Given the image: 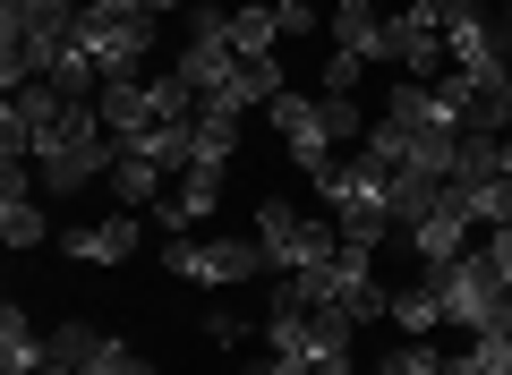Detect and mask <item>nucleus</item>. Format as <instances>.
Masks as SVG:
<instances>
[{"instance_id": "7ed1b4c3", "label": "nucleus", "mask_w": 512, "mask_h": 375, "mask_svg": "<svg viewBox=\"0 0 512 375\" xmlns=\"http://www.w3.org/2000/svg\"><path fill=\"white\" fill-rule=\"evenodd\" d=\"M384 60H402L419 86H436L453 60H444V9L427 0H402V9H384Z\"/></svg>"}, {"instance_id": "c9c22d12", "label": "nucleus", "mask_w": 512, "mask_h": 375, "mask_svg": "<svg viewBox=\"0 0 512 375\" xmlns=\"http://www.w3.org/2000/svg\"><path fill=\"white\" fill-rule=\"evenodd\" d=\"M427 9H461V0H427Z\"/></svg>"}, {"instance_id": "9b49d317", "label": "nucleus", "mask_w": 512, "mask_h": 375, "mask_svg": "<svg viewBox=\"0 0 512 375\" xmlns=\"http://www.w3.org/2000/svg\"><path fill=\"white\" fill-rule=\"evenodd\" d=\"M384 316L402 324L410 341H427V333L444 324V273H427V265H419V282H402V290H393V307H384Z\"/></svg>"}, {"instance_id": "a878e982", "label": "nucleus", "mask_w": 512, "mask_h": 375, "mask_svg": "<svg viewBox=\"0 0 512 375\" xmlns=\"http://www.w3.org/2000/svg\"><path fill=\"white\" fill-rule=\"evenodd\" d=\"M274 375H350V350H325V358H274Z\"/></svg>"}, {"instance_id": "72a5a7b5", "label": "nucleus", "mask_w": 512, "mask_h": 375, "mask_svg": "<svg viewBox=\"0 0 512 375\" xmlns=\"http://www.w3.org/2000/svg\"><path fill=\"white\" fill-rule=\"evenodd\" d=\"M504 179H512V137H504Z\"/></svg>"}, {"instance_id": "5701e85b", "label": "nucleus", "mask_w": 512, "mask_h": 375, "mask_svg": "<svg viewBox=\"0 0 512 375\" xmlns=\"http://www.w3.org/2000/svg\"><path fill=\"white\" fill-rule=\"evenodd\" d=\"M94 341H103L94 324H60V333H52V358H60V367H86V358H94Z\"/></svg>"}, {"instance_id": "b1692460", "label": "nucleus", "mask_w": 512, "mask_h": 375, "mask_svg": "<svg viewBox=\"0 0 512 375\" xmlns=\"http://www.w3.org/2000/svg\"><path fill=\"white\" fill-rule=\"evenodd\" d=\"M359 69H367V60L333 43V52H325V94H359Z\"/></svg>"}, {"instance_id": "4be33fe9", "label": "nucleus", "mask_w": 512, "mask_h": 375, "mask_svg": "<svg viewBox=\"0 0 512 375\" xmlns=\"http://www.w3.org/2000/svg\"><path fill=\"white\" fill-rule=\"evenodd\" d=\"M316 103H325V128H333V145H350V154H359L376 120H359V103H350V94H316Z\"/></svg>"}, {"instance_id": "e433bc0d", "label": "nucleus", "mask_w": 512, "mask_h": 375, "mask_svg": "<svg viewBox=\"0 0 512 375\" xmlns=\"http://www.w3.org/2000/svg\"><path fill=\"white\" fill-rule=\"evenodd\" d=\"M504 35H512V9H504Z\"/></svg>"}, {"instance_id": "4468645a", "label": "nucleus", "mask_w": 512, "mask_h": 375, "mask_svg": "<svg viewBox=\"0 0 512 375\" xmlns=\"http://www.w3.org/2000/svg\"><path fill=\"white\" fill-rule=\"evenodd\" d=\"M299 231H308V214H291L282 197L256 205V239H265V256H274V273H291V265H299Z\"/></svg>"}, {"instance_id": "f8f14e48", "label": "nucleus", "mask_w": 512, "mask_h": 375, "mask_svg": "<svg viewBox=\"0 0 512 375\" xmlns=\"http://www.w3.org/2000/svg\"><path fill=\"white\" fill-rule=\"evenodd\" d=\"M94 111H103V128H111V145H137L154 128V103H146V77H128V86H103L94 94Z\"/></svg>"}, {"instance_id": "cd10ccee", "label": "nucleus", "mask_w": 512, "mask_h": 375, "mask_svg": "<svg viewBox=\"0 0 512 375\" xmlns=\"http://www.w3.org/2000/svg\"><path fill=\"white\" fill-rule=\"evenodd\" d=\"M188 35H231V9H222V0H197V9H188Z\"/></svg>"}, {"instance_id": "ddd939ff", "label": "nucleus", "mask_w": 512, "mask_h": 375, "mask_svg": "<svg viewBox=\"0 0 512 375\" xmlns=\"http://www.w3.org/2000/svg\"><path fill=\"white\" fill-rule=\"evenodd\" d=\"M43 358H52V333H35L26 307L9 299V307H0V375H35Z\"/></svg>"}, {"instance_id": "393cba45", "label": "nucleus", "mask_w": 512, "mask_h": 375, "mask_svg": "<svg viewBox=\"0 0 512 375\" xmlns=\"http://www.w3.org/2000/svg\"><path fill=\"white\" fill-rule=\"evenodd\" d=\"M274 18H282V43H291V35H316L325 9H316V0H274Z\"/></svg>"}, {"instance_id": "473e14b6", "label": "nucleus", "mask_w": 512, "mask_h": 375, "mask_svg": "<svg viewBox=\"0 0 512 375\" xmlns=\"http://www.w3.org/2000/svg\"><path fill=\"white\" fill-rule=\"evenodd\" d=\"M376 375H410V367H402V358H384V367H376Z\"/></svg>"}, {"instance_id": "dca6fc26", "label": "nucleus", "mask_w": 512, "mask_h": 375, "mask_svg": "<svg viewBox=\"0 0 512 375\" xmlns=\"http://www.w3.org/2000/svg\"><path fill=\"white\" fill-rule=\"evenodd\" d=\"M504 171V137L495 128H461V154H453V188H487Z\"/></svg>"}, {"instance_id": "1a4fd4ad", "label": "nucleus", "mask_w": 512, "mask_h": 375, "mask_svg": "<svg viewBox=\"0 0 512 375\" xmlns=\"http://www.w3.org/2000/svg\"><path fill=\"white\" fill-rule=\"evenodd\" d=\"M180 77L197 86V103H231V77H239V52H231V35H188V52H180Z\"/></svg>"}, {"instance_id": "f704fd0d", "label": "nucleus", "mask_w": 512, "mask_h": 375, "mask_svg": "<svg viewBox=\"0 0 512 375\" xmlns=\"http://www.w3.org/2000/svg\"><path fill=\"white\" fill-rule=\"evenodd\" d=\"M367 9H402V0H367Z\"/></svg>"}, {"instance_id": "c756f323", "label": "nucleus", "mask_w": 512, "mask_h": 375, "mask_svg": "<svg viewBox=\"0 0 512 375\" xmlns=\"http://www.w3.org/2000/svg\"><path fill=\"white\" fill-rule=\"evenodd\" d=\"M163 9H197V0H146V18H163Z\"/></svg>"}, {"instance_id": "c85d7f7f", "label": "nucleus", "mask_w": 512, "mask_h": 375, "mask_svg": "<svg viewBox=\"0 0 512 375\" xmlns=\"http://www.w3.org/2000/svg\"><path fill=\"white\" fill-rule=\"evenodd\" d=\"M487 256H495V273H504V290H512V222H504V231H487Z\"/></svg>"}, {"instance_id": "7c9ffc66", "label": "nucleus", "mask_w": 512, "mask_h": 375, "mask_svg": "<svg viewBox=\"0 0 512 375\" xmlns=\"http://www.w3.org/2000/svg\"><path fill=\"white\" fill-rule=\"evenodd\" d=\"M239 375H274V350H265V358H256V367H239Z\"/></svg>"}, {"instance_id": "39448f33", "label": "nucleus", "mask_w": 512, "mask_h": 375, "mask_svg": "<svg viewBox=\"0 0 512 375\" xmlns=\"http://www.w3.org/2000/svg\"><path fill=\"white\" fill-rule=\"evenodd\" d=\"M77 43L103 60V86H128V77H146L154 18H77Z\"/></svg>"}, {"instance_id": "2f4dec72", "label": "nucleus", "mask_w": 512, "mask_h": 375, "mask_svg": "<svg viewBox=\"0 0 512 375\" xmlns=\"http://www.w3.org/2000/svg\"><path fill=\"white\" fill-rule=\"evenodd\" d=\"M35 375H77V367H60V358H43V367H35Z\"/></svg>"}, {"instance_id": "0eeeda50", "label": "nucleus", "mask_w": 512, "mask_h": 375, "mask_svg": "<svg viewBox=\"0 0 512 375\" xmlns=\"http://www.w3.org/2000/svg\"><path fill=\"white\" fill-rule=\"evenodd\" d=\"M137 239H146V222H137V214H103V222H77L60 248H69L77 265H128V256H137Z\"/></svg>"}, {"instance_id": "bb28decb", "label": "nucleus", "mask_w": 512, "mask_h": 375, "mask_svg": "<svg viewBox=\"0 0 512 375\" xmlns=\"http://www.w3.org/2000/svg\"><path fill=\"white\" fill-rule=\"evenodd\" d=\"M197 333H205V341H214V350H231V341H239V333H248V324H239V316H231V307H214V316H197Z\"/></svg>"}, {"instance_id": "6ab92c4d", "label": "nucleus", "mask_w": 512, "mask_h": 375, "mask_svg": "<svg viewBox=\"0 0 512 375\" xmlns=\"http://www.w3.org/2000/svg\"><path fill=\"white\" fill-rule=\"evenodd\" d=\"M282 43V18H274V0H256V9H231V52L239 60H265Z\"/></svg>"}, {"instance_id": "423d86ee", "label": "nucleus", "mask_w": 512, "mask_h": 375, "mask_svg": "<svg viewBox=\"0 0 512 375\" xmlns=\"http://www.w3.org/2000/svg\"><path fill=\"white\" fill-rule=\"evenodd\" d=\"M444 60H453L461 77H504V69H512V60L495 52V26H487V9H478V0L444 9Z\"/></svg>"}, {"instance_id": "f03ea898", "label": "nucleus", "mask_w": 512, "mask_h": 375, "mask_svg": "<svg viewBox=\"0 0 512 375\" xmlns=\"http://www.w3.org/2000/svg\"><path fill=\"white\" fill-rule=\"evenodd\" d=\"M444 324H461V333H512V290H504L487 248L444 265Z\"/></svg>"}, {"instance_id": "20e7f679", "label": "nucleus", "mask_w": 512, "mask_h": 375, "mask_svg": "<svg viewBox=\"0 0 512 375\" xmlns=\"http://www.w3.org/2000/svg\"><path fill=\"white\" fill-rule=\"evenodd\" d=\"M274 128H282V145H291V162L308 179H333L342 171V145H333V128H325V103H316V94H274Z\"/></svg>"}, {"instance_id": "6e6552de", "label": "nucleus", "mask_w": 512, "mask_h": 375, "mask_svg": "<svg viewBox=\"0 0 512 375\" xmlns=\"http://www.w3.org/2000/svg\"><path fill=\"white\" fill-rule=\"evenodd\" d=\"M214 205H222V171H180V179H171V197L154 205V231L180 239V231H197Z\"/></svg>"}, {"instance_id": "9d476101", "label": "nucleus", "mask_w": 512, "mask_h": 375, "mask_svg": "<svg viewBox=\"0 0 512 375\" xmlns=\"http://www.w3.org/2000/svg\"><path fill=\"white\" fill-rule=\"evenodd\" d=\"M111 197H120V214H146V205L171 197V171L146 154V145H120V162H111Z\"/></svg>"}, {"instance_id": "f3484780", "label": "nucleus", "mask_w": 512, "mask_h": 375, "mask_svg": "<svg viewBox=\"0 0 512 375\" xmlns=\"http://www.w3.org/2000/svg\"><path fill=\"white\" fill-rule=\"evenodd\" d=\"M274 94H291V86H282V60H274V52H265V60H239V77H231V103H222V111H265Z\"/></svg>"}, {"instance_id": "412c9836", "label": "nucleus", "mask_w": 512, "mask_h": 375, "mask_svg": "<svg viewBox=\"0 0 512 375\" xmlns=\"http://www.w3.org/2000/svg\"><path fill=\"white\" fill-rule=\"evenodd\" d=\"M77 375H163V367H154V358L146 350H128V341H94V358H86V367H77Z\"/></svg>"}, {"instance_id": "2eb2a0df", "label": "nucleus", "mask_w": 512, "mask_h": 375, "mask_svg": "<svg viewBox=\"0 0 512 375\" xmlns=\"http://www.w3.org/2000/svg\"><path fill=\"white\" fill-rule=\"evenodd\" d=\"M333 43H342V52H359V60H384V9H367V0H342V9H333Z\"/></svg>"}, {"instance_id": "aec40b11", "label": "nucleus", "mask_w": 512, "mask_h": 375, "mask_svg": "<svg viewBox=\"0 0 512 375\" xmlns=\"http://www.w3.org/2000/svg\"><path fill=\"white\" fill-rule=\"evenodd\" d=\"M0 239H9V248H43V239H52L43 197H0Z\"/></svg>"}, {"instance_id": "a211bd4d", "label": "nucleus", "mask_w": 512, "mask_h": 375, "mask_svg": "<svg viewBox=\"0 0 512 375\" xmlns=\"http://www.w3.org/2000/svg\"><path fill=\"white\" fill-rule=\"evenodd\" d=\"M231 154H239V111L205 103V111H197V171H222Z\"/></svg>"}, {"instance_id": "f257e3e1", "label": "nucleus", "mask_w": 512, "mask_h": 375, "mask_svg": "<svg viewBox=\"0 0 512 375\" xmlns=\"http://www.w3.org/2000/svg\"><path fill=\"white\" fill-rule=\"evenodd\" d=\"M163 265L180 273V282H205V290H239V282H256V273H274V256H265V239H197V231H180V239H163Z\"/></svg>"}]
</instances>
